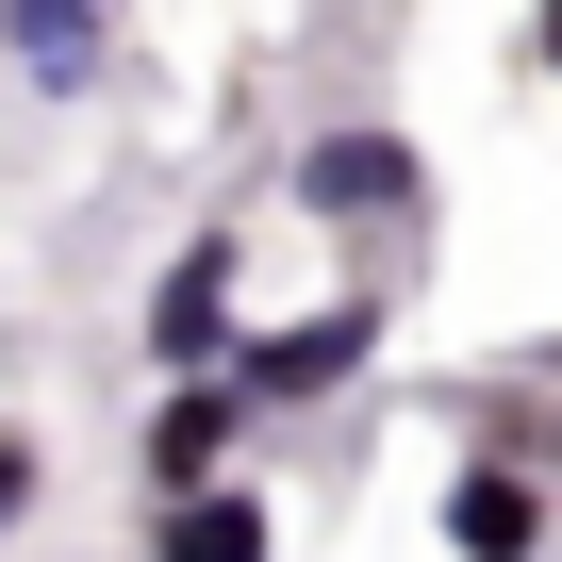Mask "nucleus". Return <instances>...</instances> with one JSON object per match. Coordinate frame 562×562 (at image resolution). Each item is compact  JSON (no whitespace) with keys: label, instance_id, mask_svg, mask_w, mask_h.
Returning <instances> with one entry per match:
<instances>
[{"label":"nucleus","instance_id":"obj_1","mask_svg":"<svg viewBox=\"0 0 562 562\" xmlns=\"http://www.w3.org/2000/svg\"><path fill=\"white\" fill-rule=\"evenodd\" d=\"M381 331H397V299H381V281H331L315 315L232 331V397H248V414H315V397H348V381L381 364Z\"/></svg>","mask_w":562,"mask_h":562},{"label":"nucleus","instance_id":"obj_2","mask_svg":"<svg viewBox=\"0 0 562 562\" xmlns=\"http://www.w3.org/2000/svg\"><path fill=\"white\" fill-rule=\"evenodd\" d=\"M232 331H248V215H199V232L149 265L133 348H149V381H199V364H232Z\"/></svg>","mask_w":562,"mask_h":562},{"label":"nucleus","instance_id":"obj_3","mask_svg":"<svg viewBox=\"0 0 562 562\" xmlns=\"http://www.w3.org/2000/svg\"><path fill=\"white\" fill-rule=\"evenodd\" d=\"M281 199H299L315 232H414V215H430V149H414L397 116H331V133L281 149Z\"/></svg>","mask_w":562,"mask_h":562},{"label":"nucleus","instance_id":"obj_4","mask_svg":"<svg viewBox=\"0 0 562 562\" xmlns=\"http://www.w3.org/2000/svg\"><path fill=\"white\" fill-rule=\"evenodd\" d=\"M265 414L232 397V364H199V381H166L149 397V430H133V480L149 496H199V480H232V447H248Z\"/></svg>","mask_w":562,"mask_h":562},{"label":"nucleus","instance_id":"obj_5","mask_svg":"<svg viewBox=\"0 0 562 562\" xmlns=\"http://www.w3.org/2000/svg\"><path fill=\"white\" fill-rule=\"evenodd\" d=\"M0 83L18 100H100L116 83V0H0Z\"/></svg>","mask_w":562,"mask_h":562},{"label":"nucleus","instance_id":"obj_6","mask_svg":"<svg viewBox=\"0 0 562 562\" xmlns=\"http://www.w3.org/2000/svg\"><path fill=\"white\" fill-rule=\"evenodd\" d=\"M447 546H463V562H546V480H529L513 447L463 463V480H447Z\"/></svg>","mask_w":562,"mask_h":562},{"label":"nucleus","instance_id":"obj_7","mask_svg":"<svg viewBox=\"0 0 562 562\" xmlns=\"http://www.w3.org/2000/svg\"><path fill=\"white\" fill-rule=\"evenodd\" d=\"M149 562H281V513L248 480H199V496H149Z\"/></svg>","mask_w":562,"mask_h":562},{"label":"nucleus","instance_id":"obj_8","mask_svg":"<svg viewBox=\"0 0 562 562\" xmlns=\"http://www.w3.org/2000/svg\"><path fill=\"white\" fill-rule=\"evenodd\" d=\"M34 496H50V447H34L18 414H0V546H18V529H34Z\"/></svg>","mask_w":562,"mask_h":562},{"label":"nucleus","instance_id":"obj_9","mask_svg":"<svg viewBox=\"0 0 562 562\" xmlns=\"http://www.w3.org/2000/svg\"><path fill=\"white\" fill-rule=\"evenodd\" d=\"M529 67H546V83H562V0H529Z\"/></svg>","mask_w":562,"mask_h":562},{"label":"nucleus","instance_id":"obj_10","mask_svg":"<svg viewBox=\"0 0 562 562\" xmlns=\"http://www.w3.org/2000/svg\"><path fill=\"white\" fill-rule=\"evenodd\" d=\"M513 463H529V480H546V496H562V414H546V430H529V447H513Z\"/></svg>","mask_w":562,"mask_h":562}]
</instances>
